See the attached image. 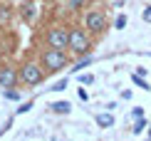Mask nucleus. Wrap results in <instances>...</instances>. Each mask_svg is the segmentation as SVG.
I'll return each instance as SVG.
<instances>
[{
	"label": "nucleus",
	"instance_id": "f257e3e1",
	"mask_svg": "<svg viewBox=\"0 0 151 141\" xmlns=\"http://www.w3.org/2000/svg\"><path fill=\"white\" fill-rule=\"evenodd\" d=\"M67 65H70V60H67L65 50H57V47H50L42 52V67H45L47 74L52 72H60V69H65Z\"/></svg>",
	"mask_w": 151,
	"mask_h": 141
},
{
	"label": "nucleus",
	"instance_id": "f03ea898",
	"mask_svg": "<svg viewBox=\"0 0 151 141\" xmlns=\"http://www.w3.org/2000/svg\"><path fill=\"white\" fill-rule=\"evenodd\" d=\"M70 50L74 55H89V50H92V40L87 37L84 30H79V27H72L70 30Z\"/></svg>",
	"mask_w": 151,
	"mask_h": 141
},
{
	"label": "nucleus",
	"instance_id": "7ed1b4c3",
	"mask_svg": "<svg viewBox=\"0 0 151 141\" xmlns=\"http://www.w3.org/2000/svg\"><path fill=\"white\" fill-rule=\"evenodd\" d=\"M45 67H40V65H35V62H27V65H22L20 69V79L25 82V84H30V87H37L42 79H45Z\"/></svg>",
	"mask_w": 151,
	"mask_h": 141
},
{
	"label": "nucleus",
	"instance_id": "20e7f679",
	"mask_svg": "<svg viewBox=\"0 0 151 141\" xmlns=\"http://www.w3.org/2000/svg\"><path fill=\"white\" fill-rule=\"evenodd\" d=\"M84 25H87V30L94 35H99V32H104L106 30V15L102 10H89L84 15Z\"/></svg>",
	"mask_w": 151,
	"mask_h": 141
},
{
	"label": "nucleus",
	"instance_id": "39448f33",
	"mask_svg": "<svg viewBox=\"0 0 151 141\" xmlns=\"http://www.w3.org/2000/svg\"><path fill=\"white\" fill-rule=\"evenodd\" d=\"M47 45L57 50H70V30L65 27H52L47 32Z\"/></svg>",
	"mask_w": 151,
	"mask_h": 141
},
{
	"label": "nucleus",
	"instance_id": "423d86ee",
	"mask_svg": "<svg viewBox=\"0 0 151 141\" xmlns=\"http://www.w3.org/2000/svg\"><path fill=\"white\" fill-rule=\"evenodd\" d=\"M17 79H20V74H17L12 67H3V69H0V87H3V89L15 87Z\"/></svg>",
	"mask_w": 151,
	"mask_h": 141
},
{
	"label": "nucleus",
	"instance_id": "0eeeda50",
	"mask_svg": "<svg viewBox=\"0 0 151 141\" xmlns=\"http://www.w3.org/2000/svg\"><path fill=\"white\" fill-rule=\"evenodd\" d=\"M97 126H99V129H111V126H114V114H111V112L97 114Z\"/></svg>",
	"mask_w": 151,
	"mask_h": 141
},
{
	"label": "nucleus",
	"instance_id": "6e6552de",
	"mask_svg": "<svg viewBox=\"0 0 151 141\" xmlns=\"http://www.w3.org/2000/svg\"><path fill=\"white\" fill-rule=\"evenodd\" d=\"M50 109H52L55 114H70L72 112V104H70V101H55V104H50Z\"/></svg>",
	"mask_w": 151,
	"mask_h": 141
},
{
	"label": "nucleus",
	"instance_id": "1a4fd4ad",
	"mask_svg": "<svg viewBox=\"0 0 151 141\" xmlns=\"http://www.w3.org/2000/svg\"><path fill=\"white\" fill-rule=\"evenodd\" d=\"M92 62H94V57H92V55H84V60H79L77 65H74V69H72V72H74V74H79L82 69H84V67H89Z\"/></svg>",
	"mask_w": 151,
	"mask_h": 141
},
{
	"label": "nucleus",
	"instance_id": "9d476101",
	"mask_svg": "<svg viewBox=\"0 0 151 141\" xmlns=\"http://www.w3.org/2000/svg\"><path fill=\"white\" fill-rule=\"evenodd\" d=\"M144 129H149V121L144 119V117H139V119H136V124H134V129H131V131H134L136 136H139V134H144Z\"/></svg>",
	"mask_w": 151,
	"mask_h": 141
},
{
	"label": "nucleus",
	"instance_id": "9b49d317",
	"mask_svg": "<svg viewBox=\"0 0 151 141\" xmlns=\"http://www.w3.org/2000/svg\"><path fill=\"white\" fill-rule=\"evenodd\" d=\"M131 82H134L136 87H141V89H151V84H146V79H144L141 74H134V77H131Z\"/></svg>",
	"mask_w": 151,
	"mask_h": 141
},
{
	"label": "nucleus",
	"instance_id": "f8f14e48",
	"mask_svg": "<svg viewBox=\"0 0 151 141\" xmlns=\"http://www.w3.org/2000/svg\"><path fill=\"white\" fill-rule=\"evenodd\" d=\"M3 97L5 99H12V101H17V99H20V92H15V89H3Z\"/></svg>",
	"mask_w": 151,
	"mask_h": 141
},
{
	"label": "nucleus",
	"instance_id": "ddd939ff",
	"mask_svg": "<svg viewBox=\"0 0 151 141\" xmlns=\"http://www.w3.org/2000/svg\"><path fill=\"white\" fill-rule=\"evenodd\" d=\"M30 109H32V99H30V101H25V104H20V106H17V109H15V117H20V114H27Z\"/></svg>",
	"mask_w": 151,
	"mask_h": 141
},
{
	"label": "nucleus",
	"instance_id": "4468645a",
	"mask_svg": "<svg viewBox=\"0 0 151 141\" xmlns=\"http://www.w3.org/2000/svg\"><path fill=\"white\" fill-rule=\"evenodd\" d=\"M127 22H129V17H127V15H116L114 27H116V30H124V27H127Z\"/></svg>",
	"mask_w": 151,
	"mask_h": 141
},
{
	"label": "nucleus",
	"instance_id": "2eb2a0df",
	"mask_svg": "<svg viewBox=\"0 0 151 141\" xmlns=\"http://www.w3.org/2000/svg\"><path fill=\"white\" fill-rule=\"evenodd\" d=\"M65 89H67V79H60L57 84H55L52 89H50V92H65Z\"/></svg>",
	"mask_w": 151,
	"mask_h": 141
},
{
	"label": "nucleus",
	"instance_id": "dca6fc26",
	"mask_svg": "<svg viewBox=\"0 0 151 141\" xmlns=\"http://www.w3.org/2000/svg\"><path fill=\"white\" fill-rule=\"evenodd\" d=\"M141 17H144V22H149V25H151V5H146V8H144Z\"/></svg>",
	"mask_w": 151,
	"mask_h": 141
},
{
	"label": "nucleus",
	"instance_id": "f3484780",
	"mask_svg": "<svg viewBox=\"0 0 151 141\" xmlns=\"http://www.w3.org/2000/svg\"><path fill=\"white\" fill-rule=\"evenodd\" d=\"M79 82H82V84H92V82H94V74H79Z\"/></svg>",
	"mask_w": 151,
	"mask_h": 141
},
{
	"label": "nucleus",
	"instance_id": "a211bd4d",
	"mask_svg": "<svg viewBox=\"0 0 151 141\" xmlns=\"http://www.w3.org/2000/svg\"><path fill=\"white\" fill-rule=\"evenodd\" d=\"M131 117H134V119L144 117V106H134V109H131Z\"/></svg>",
	"mask_w": 151,
	"mask_h": 141
},
{
	"label": "nucleus",
	"instance_id": "6ab92c4d",
	"mask_svg": "<svg viewBox=\"0 0 151 141\" xmlns=\"http://www.w3.org/2000/svg\"><path fill=\"white\" fill-rule=\"evenodd\" d=\"M12 121H15V117H10L8 121H5V126H3V131H0V136H5V131H8V129H12Z\"/></svg>",
	"mask_w": 151,
	"mask_h": 141
},
{
	"label": "nucleus",
	"instance_id": "aec40b11",
	"mask_svg": "<svg viewBox=\"0 0 151 141\" xmlns=\"http://www.w3.org/2000/svg\"><path fill=\"white\" fill-rule=\"evenodd\" d=\"M79 99L82 101H89V92L84 89V84H82V89H79Z\"/></svg>",
	"mask_w": 151,
	"mask_h": 141
},
{
	"label": "nucleus",
	"instance_id": "412c9836",
	"mask_svg": "<svg viewBox=\"0 0 151 141\" xmlns=\"http://www.w3.org/2000/svg\"><path fill=\"white\" fill-rule=\"evenodd\" d=\"M79 5H82V0H70V8H72V10H77Z\"/></svg>",
	"mask_w": 151,
	"mask_h": 141
},
{
	"label": "nucleus",
	"instance_id": "4be33fe9",
	"mask_svg": "<svg viewBox=\"0 0 151 141\" xmlns=\"http://www.w3.org/2000/svg\"><path fill=\"white\" fill-rule=\"evenodd\" d=\"M131 94H134L131 89H124V92H122V99H131Z\"/></svg>",
	"mask_w": 151,
	"mask_h": 141
},
{
	"label": "nucleus",
	"instance_id": "5701e85b",
	"mask_svg": "<svg viewBox=\"0 0 151 141\" xmlns=\"http://www.w3.org/2000/svg\"><path fill=\"white\" fill-rule=\"evenodd\" d=\"M124 3H127V0H116V8H122V5H124Z\"/></svg>",
	"mask_w": 151,
	"mask_h": 141
},
{
	"label": "nucleus",
	"instance_id": "b1692460",
	"mask_svg": "<svg viewBox=\"0 0 151 141\" xmlns=\"http://www.w3.org/2000/svg\"><path fill=\"white\" fill-rule=\"evenodd\" d=\"M149 139H151V124H149Z\"/></svg>",
	"mask_w": 151,
	"mask_h": 141
}]
</instances>
